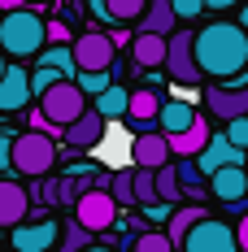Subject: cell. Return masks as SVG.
I'll return each mask as SVG.
<instances>
[{"instance_id":"6da1fadb","label":"cell","mask_w":248,"mask_h":252,"mask_svg":"<svg viewBox=\"0 0 248 252\" xmlns=\"http://www.w3.org/2000/svg\"><path fill=\"white\" fill-rule=\"evenodd\" d=\"M196 61L205 78L213 83H240L248 78V31L244 22H209L196 31Z\"/></svg>"},{"instance_id":"7a4b0ae2","label":"cell","mask_w":248,"mask_h":252,"mask_svg":"<svg viewBox=\"0 0 248 252\" xmlns=\"http://www.w3.org/2000/svg\"><path fill=\"white\" fill-rule=\"evenodd\" d=\"M0 48L9 52L13 61L39 57V52L48 48V22L35 9H9L0 18Z\"/></svg>"},{"instance_id":"3957f363","label":"cell","mask_w":248,"mask_h":252,"mask_svg":"<svg viewBox=\"0 0 248 252\" xmlns=\"http://www.w3.org/2000/svg\"><path fill=\"white\" fill-rule=\"evenodd\" d=\"M57 139L44 135V130H22L13 139V174L22 178H48L52 165H57Z\"/></svg>"},{"instance_id":"277c9868","label":"cell","mask_w":248,"mask_h":252,"mask_svg":"<svg viewBox=\"0 0 248 252\" xmlns=\"http://www.w3.org/2000/svg\"><path fill=\"white\" fill-rule=\"evenodd\" d=\"M178 252H244L240 248V230L222 222V218H200L196 226L187 230Z\"/></svg>"},{"instance_id":"5b68a950","label":"cell","mask_w":248,"mask_h":252,"mask_svg":"<svg viewBox=\"0 0 248 252\" xmlns=\"http://www.w3.org/2000/svg\"><path fill=\"white\" fill-rule=\"evenodd\" d=\"M39 109H44L57 126H70V122H78V118L87 113V92L78 87V78H61L57 87H48V92L39 96Z\"/></svg>"},{"instance_id":"8992f818","label":"cell","mask_w":248,"mask_h":252,"mask_svg":"<svg viewBox=\"0 0 248 252\" xmlns=\"http://www.w3.org/2000/svg\"><path fill=\"white\" fill-rule=\"evenodd\" d=\"M166 74H170L174 83H187V87L205 83V70H200V61H196V31H174L170 35Z\"/></svg>"},{"instance_id":"52a82bcc","label":"cell","mask_w":248,"mask_h":252,"mask_svg":"<svg viewBox=\"0 0 248 252\" xmlns=\"http://www.w3.org/2000/svg\"><path fill=\"white\" fill-rule=\"evenodd\" d=\"M118 196L109 191V187H87L83 196H78V204H74V218L83 222L87 230H113V222H118Z\"/></svg>"},{"instance_id":"ba28073f","label":"cell","mask_w":248,"mask_h":252,"mask_svg":"<svg viewBox=\"0 0 248 252\" xmlns=\"http://www.w3.org/2000/svg\"><path fill=\"white\" fill-rule=\"evenodd\" d=\"M74 57H78V70H113L118 39L105 31H83L74 39Z\"/></svg>"},{"instance_id":"9c48e42d","label":"cell","mask_w":248,"mask_h":252,"mask_svg":"<svg viewBox=\"0 0 248 252\" xmlns=\"http://www.w3.org/2000/svg\"><path fill=\"white\" fill-rule=\"evenodd\" d=\"M31 100H35L31 70H26L22 61H9L4 65V78H0V113H22Z\"/></svg>"},{"instance_id":"30bf717a","label":"cell","mask_w":248,"mask_h":252,"mask_svg":"<svg viewBox=\"0 0 248 252\" xmlns=\"http://www.w3.org/2000/svg\"><path fill=\"white\" fill-rule=\"evenodd\" d=\"M13 252H52L61 244V226L52 218H31L22 226H13Z\"/></svg>"},{"instance_id":"8fae6325","label":"cell","mask_w":248,"mask_h":252,"mask_svg":"<svg viewBox=\"0 0 248 252\" xmlns=\"http://www.w3.org/2000/svg\"><path fill=\"white\" fill-rule=\"evenodd\" d=\"M174 161V148H170V135L166 130H144L131 139V165H144V170H161Z\"/></svg>"},{"instance_id":"7c38bea8","label":"cell","mask_w":248,"mask_h":252,"mask_svg":"<svg viewBox=\"0 0 248 252\" xmlns=\"http://www.w3.org/2000/svg\"><path fill=\"white\" fill-rule=\"evenodd\" d=\"M205 109H209L218 122L244 118V113H248V78L231 83V87H209V92H205Z\"/></svg>"},{"instance_id":"4fadbf2b","label":"cell","mask_w":248,"mask_h":252,"mask_svg":"<svg viewBox=\"0 0 248 252\" xmlns=\"http://www.w3.org/2000/svg\"><path fill=\"white\" fill-rule=\"evenodd\" d=\"M161 92L157 87H135L131 92V113H126V122L135 135H144V130H161Z\"/></svg>"},{"instance_id":"5bb4252c","label":"cell","mask_w":248,"mask_h":252,"mask_svg":"<svg viewBox=\"0 0 248 252\" xmlns=\"http://www.w3.org/2000/svg\"><path fill=\"white\" fill-rule=\"evenodd\" d=\"M31 200H35L31 187H22L18 178H4V183H0V222L9 230L22 226L26 218H31Z\"/></svg>"},{"instance_id":"9a60e30c","label":"cell","mask_w":248,"mask_h":252,"mask_svg":"<svg viewBox=\"0 0 248 252\" xmlns=\"http://www.w3.org/2000/svg\"><path fill=\"white\" fill-rule=\"evenodd\" d=\"M105 126H109V118L100 113V109H87L78 122L66 126V148H78V152H92L105 139Z\"/></svg>"},{"instance_id":"2e32d148","label":"cell","mask_w":248,"mask_h":252,"mask_svg":"<svg viewBox=\"0 0 248 252\" xmlns=\"http://www.w3.org/2000/svg\"><path fill=\"white\" fill-rule=\"evenodd\" d=\"M166 57H170V35L135 31V39H131V61H135V70H157V65H166Z\"/></svg>"},{"instance_id":"e0dca14e","label":"cell","mask_w":248,"mask_h":252,"mask_svg":"<svg viewBox=\"0 0 248 252\" xmlns=\"http://www.w3.org/2000/svg\"><path fill=\"white\" fill-rule=\"evenodd\" d=\"M209 196L222 204H240L248 196V165H222L218 174H209Z\"/></svg>"},{"instance_id":"ac0fdd59","label":"cell","mask_w":248,"mask_h":252,"mask_svg":"<svg viewBox=\"0 0 248 252\" xmlns=\"http://www.w3.org/2000/svg\"><path fill=\"white\" fill-rule=\"evenodd\" d=\"M209 122L205 118H196V126H187V130H178V135H170V148L174 157H200V152L209 148Z\"/></svg>"},{"instance_id":"d6986e66","label":"cell","mask_w":248,"mask_h":252,"mask_svg":"<svg viewBox=\"0 0 248 252\" xmlns=\"http://www.w3.org/2000/svg\"><path fill=\"white\" fill-rule=\"evenodd\" d=\"M152 0H105V26H126V22H140L148 13Z\"/></svg>"},{"instance_id":"ffe728a7","label":"cell","mask_w":248,"mask_h":252,"mask_svg":"<svg viewBox=\"0 0 248 252\" xmlns=\"http://www.w3.org/2000/svg\"><path fill=\"white\" fill-rule=\"evenodd\" d=\"M196 118H200V113L187 100H166V104H161V130H166V135H178V130L196 126Z\"/></svg>"},{"instance_id":"44dd1931","label":"cell","mask_w":248,"mask_h":252,"mask_svg":"<svg viewBox=\"0 0 248 252\" xmlns=\"http://www.w3.org/2000/svg\"><path fill=\"white\" fill-rule=\"evenodd\" d=\"M174 0H152L148 13L140 18V31H152V35H174Z\"/></svg>"},{"instance_id":"7402d4cb","label":"cell","mask_w":248,"mask_h":252,"mask_svg":"<svg viewBox=\"0 0 248 252\" xmlns=\"http://www.w3.org/2000/svg\"><path fill=\"white\" fill-rule=\"evenodd\" d=\"M200 218H209V213H205V204H178V209H174V218L166 222V235H170L174 244L183 248V239H187V230L196 226Z\"/></svg>"},{"instance_id":"603a6c76","label":"cell","mask_w":248,"mask_h":252,"mask_svg":"<svg viewBox=\"0 0 248 252\" xmlns=\"http://www.w3.org/2000/svg\"><path fill=\"white\" fill-rule=\"evenodd\" d=\"M35 65H57L66 78H78V57H74V44H48V48L35 57Z\"/></svg>"},{"instance_id":"cb8c5ba5","label":"cell","mask_w":248,"mask_h":252,"mask_svg":"<svg viewBox=\"0 0 248 252\" xmlns=\"http://www.w3.org/2000/svg\"><path fill=\"white\" fill-rule=\"evenodd\" d=\"M96 109L105 113V118H109V122H118V118H126V113H131V92L113 83L105 96H96Z\"/></svg>"},{"instance_id":"d4e9b609","label":"cell","mask_w":248,"mask_h":252,"mask_svg":"<svg viewBox=\"0 0 248 252\" xmlns=\"http://www.w3.org/2000/svg\"><path fill=\"white\" fill-rule=\"evenodd\" d=\"M157 191H161V200H174V204L187 196L183 174H178V161H170V165H161V170H157Z\"/></svg>"},{"instance_id":"484cf974","label":"cell","mask_w":248,"mask_h":252,"mask_svg":"<svg viewBox=\"0 0 248 252\" xmlns=\"http://www.w3.org/2000/svg\"><path fill=\"white\" fill-rule=\"evenodd\" d=\"M92 235H96V230H87V226L74 218L70 226H61V244H57V252H83V248H92V244H96Z\"/></svg>"},{"instance_id":"4316f807","label":"cell","mask_w":248,"mask_h":252,"mask_svg":"<svg viewBox=\"0 0 248 252\" xmlns=\"http://www.w3.org/2000/svg\"><path fill=\"white\" fill-rule=\"evenodd\" d=\"M135 196H140V204H135V209H144V204H157V200H161V191H157V170L135 165Z\"/></svg>"},{"instance_id":"83f0119b","label":"cell","mask_w":248,"mask_h":252,"mask_svg":"<svg viewBox=\"0 0 248 252\" xmlns=\"http://www.w3.org/2000/svg\"><path fill=\"white\" fill-rule=\"evenodd\" d=\"M109 191L118 196V204H122V209L140 204V196H135V165H131V170H118V174H113V183H109Z\"/></svg>"},{"instance_id":"f1b7e54d","label":"cell","mask_w":248,"mask_h":252,"mask_svg":"<svg viewBox=\"0 0 248 252\" xmlns=\"http://www.w3.org/2000/svg\"><path fill=\"white\" fill-rule=\"evenodd\" d=\"M131 252H178V244H174L170 235H166V226H161V230H144Z\"/></svg>"},{"instance_id":"f546056e","label":"cell","mask_w":248,"mask_h":252,"mask_svg":"<svg viewBox=\"0 0 248 252\" xmlns=\"http://www.w3.org/2000/svg\"><path fill=\"white\" fill-rule=\"evenodd\" d=\"M78 87L87 96H105L113 87V78H109V70H78Z\"/></svg>"},{"instance_id":"4dcf8cb0","label":"cell","mask_w":248,"mask_h":252,"mask_svg":"<svg viewBox=\"0 0 248 252\" xmlns=\"http://www.w3.org/2000/svg\"><path fill=\"white\" fill-rule=\"evenodd\" d=\"M61 78H66V74H61L57 65H35V70H31V87H35V100H39L48 87H57Z\"/></svg>"},{"instance_id":"1f68e13d","label":"cell","mask_w":248,"mask_h":252,"mask_svg":"<svg viewBox=\"0 0 248 252\" xmlns=\"http://www.w3.org/2000/svg\"><path fill=\"white\" fill-rule=\"evenodd\" d=\"M205 9H209V4H205V0H174V13H178V18H183V22H192V18H200V13H205Z\"/></svg>"},{"instance_id":"d6a6232c","label":"cell","mask_w":248,"mask_h":252,"mask_svg":"<svg viewBox=\"0 0 248 252\" xmlns=\"http://www.w3.org/2000/svg\"><path fill=\"white\" fill-rule=\"evenodd\" d=\"M226 135H231L240 148H248V113L244 118H231V122H226Z\"/></svg>"},{"instance_id":"836d02e7","label":"cell","mask_w":248,"mask_h":252,"mask_svg":"<svg viewBox=\"0 0 248 252\" xmlns=\"http://www.w3.org/2000/svg\"><path fill=\"white\" fill-rule=\"evenodd\" d=\"M48 44H70V26L66 22H48Z\"/></svg>"},{"instance_id":"e575fe53","label":"cell","mask_w":248,"mask_h":252,"mask_svg":"<svg viewBox=\"0 0 248 252\" xmlns=\"http://www.w3.org/2000/svg\"><path fill=\"white\" fill-rule=\"evenodd\" d=\"M235 230H240V248L248 252V213H240V222H235Z\"/></svg>"},{"instance_id":"d590c367","label":"cell","mask_w":248,"mask_h":252,"mask_svg":"<svg viewBox=\"0 0 248 252\" xmlns=\"http://www.w3.org/2000/svg\"><path fill=\"white\" fill-rule=\"evenodd\" d=\"M205 4H209V9H231L235 0H205Z\"/></svg>"},{"instance_id":"8d00e7d4","label":"cell","mask_w":248,"mask_h":252,"mask_svg":"<svg viewBox=\"0 0 248 252\" xmlns=\"http://www.w3.org/2000/svg\"><path fill=\"white\" fill-rule=\"evenodd\" d=\"M83 252H118V248H109V244H92V248H83Z\"/></svg>"},{"instance_id":"74e56055","label":"cell","mask_w":248,"mask_h":252,"mask_svg":"<svg viewBox=\"0 0 248 252\" xmlns=\"http://www.w3.org/2000/svg\"><path fill=\"white\" fill-rule=\"evenodd\" d=\"M240 22H244V31H248V0H244V9H240Z\"/></svg>"},{"instance_id":"f35d334b","label":"cell","mask_w":248,"mask_h":252,"mask_svg":"<svg viewBox=\"0 0 248 252\" xmlns=\"http://www.w3.org/2000/svg\"><path fill=\"white\" fill-rule=\"evenodd\" d=\"M26 4H48V0H26Z\"/></svg>"},{"instance_id":"ab89813d","label":"cell","mask_w":248,"mask_h":252,"mask_svg":"<svg viewBox=\"0 0 248 252\" xmlns=\"http://www.w3.org/2000/svg\"><path fill=\"white\" fill-rule=\"evenodd\" d=\"M66 4H70V0H66Z\"/></svg>"}]
</instances>
